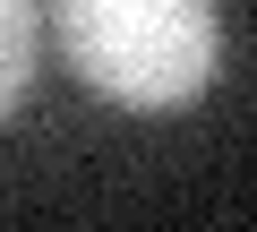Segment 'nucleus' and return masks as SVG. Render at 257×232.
Segmentation results:
<instances>
[{"label": "nucleus", "mask_w": 257, "mask_h": 232, "mask_svg": "<svg viewBox=\"0 0 257 232\" xmlns=\"http://www.w3.org/2000/svg\"><path fill=\"white\" fill-rule=\"evenodd\" d=\"M35 60H43V18H35V0H0V121H9L18 95L35 86Z\"/></svg>", "instance_id": "f03ea898"}, {"label": "nucleus", "mask_w": 257, "mask_h": 232, "mask_svg": "<svg viewBox=\"0 0 257 232\" xmlns=\"http://www.w3.org/2000/svg\"><path fill=\"white\" fill-rule=\"evenodd\" d=\"M52 43L77 86L120 112H180L214 86V0H52Z\"/></svg>", "instance_id": "f257e3e1"}]
</instances>
